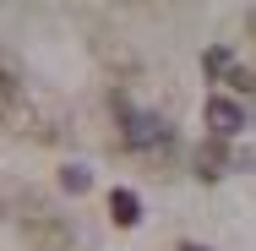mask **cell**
Segmentation results:
<instances>
[{"label":"cell","mask_w":256,"mask_h":251,"mask_svg":"<svg viewBox=\"0 0 256 251\" xmlns=\"http://www.w3.org/2000/svg\"><path fill=\"white\" fill-rule=\"evenodd\" d=\"M0 120L11 126V131H28V137H38L44 126H38V115H33V93H28V82L16 77V66L11 60H0ZM50 137V131H44Z\"/></svg>","instance_id":"1"},{"label":"cell","mask_w":256,"mask_h":251,"mask_svg":"<svg viewBox=\"0 0 256 251\" xmlns=\"http://www.w3.org/2000/svg\"><path fill=\"white\" fill-rule=\"evenodd\" d=\"M120 137H126V148H136V153H164L174 142V126L148 115V109H120Z\"/></svg>","instance_id":"2"},{"label":"cell","mask_w":256,"mask_h":251,"mask_svg":"<svg viewBox=\"0 0 256 251\" xmlns=\"http://www.w3.org/2000/svg\"><path fill=\"white\" fill-rule=\"evenodd\" d=\"M202 115H207V126H212V137H234V131L246 126V109H240L234 99H218V93L207 99Z\"/></svg>","instance_id":"3"},{"label":"cell","mask_w":256,"mask_h":251,"mask_svg":"<svg viewBox=\"0 0 256 251\" xmlns=\"http://www.w3.org/2000/svg\"><path fill=\"white\" fill-rule=\"evenodd\" d=\"M109 218H114V224H120V229H131V224H142V197H136V191H126V186H120V191H114V197H109Z\"/></svg>","instance_id":"4"},{"label":"cell","mask_w":256,"mask_h":251,"mask_svg":"<svg viewBox=\"0 0 256 251\" xmlns=\"http://www.w3.org/2000/svg\"><path fill=\"white\" fill-rule=\"evenodd\" d=\"M218 169H224V148H218V142H202V148H196V175L212 180Z\"/></svg>","instance_id":"5"},{"label":"cell","mask_w":256,"mask_h":251,"mask_svg":"<svg viewBox=\"0 0 256 251\" xmlns=\"http://www.w3.org/2000/svg\"><path fill=\"white\" fill-rule=\"evenodd\" d=\"M60 186H66V191H88V186H93V169H82V164H66V169H60Z\"/></svg>","instance_id":"6"},{"label":"cell","mask_w":256,"mask_h":251,"mask_svg":"<svg viewBox=\"0 0 256 251\" xmlns=\"http://www.w3.org/2000/svg\"><path fill=\"white\" fill-rule=\"evenodd\" d=\"M202 71H207V77H229V71H234L229 50H207V55H202Z\"/></svg>","instance_id":"7"},{"label":"cell","mask_w":256,"mask_h":251,"mask_svg":"<svg viewBox=\"0 0 256 251\" xmlns=\"http://www.w3.org/2000/svg\"><path fill=\"white\" fill-rule=\"evenodd\" d=\"M186 251H202V246H186Z\"/></svg>","instance_id":"8"}]
</instances>
